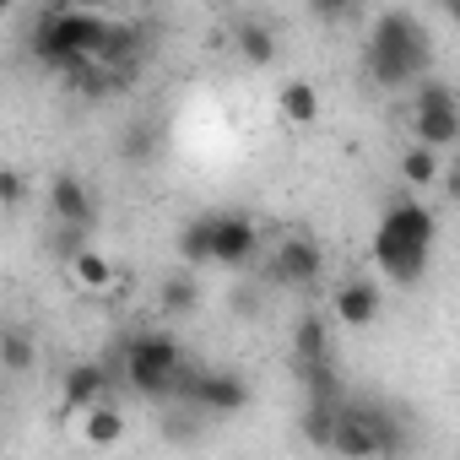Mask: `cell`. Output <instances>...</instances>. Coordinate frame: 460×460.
Returning a JSON list of instances; mask_svg holds the SVG:
<instances>
[{
  "label": "cell",
  "instance_id": "9",
  "mask_svg": "<svg viewBox=\"0 0 460 460\" xmlns=\"http://www.w3.org/2000/svg\"><path fill=\"white\" fill-rule=\"evenodd\" d=\"M331 309H336V320H341L347 331H368V325L379 320L385 298H379V288H374L368 277H352V282H341V288H336Z\"/></svg>",
  "mask_w": 460,
  "mask_h": 460
},
{
  "label": "cell",
  "instance_id": "3",
  "mask_svg": "<svg viewBox=\"0 0 460 460\" xmlns=\"http://www.w3.org/2000/svg\"><path fill=\"white\" fill-rule=\"evenodd\" d=\"M109 22L103 12H87V6H66V12H44L33 22V55L49 66V71H76L87 60L103 55L109 44Z\"/></svg>",
  "mask_w": 460,
  "mask_h": 460
},
{
  "label": "cell",
  "instance_id": "27",
  "mask_svg": "<svg viewBox=\"0 0 460 460\" xmlns=\"http://www.w3.org/2000/svg\"><path fill=\"white\" fill-rule=\"evenodd\" d=\"M438 6H449V0H438Z\"/></svg>",
  "mask_w": 460,
  "mask_h": 460
},
{
  "label": "cell",
  "instance_id": "14",
  "mask_svg": "<svg viewBox=\"0 0 460 460\" xmlns=\"http://www.w3.org/2000/svg\"><path fill=\"white\" fill-rule=\"evenodd\" d=\"M82 433H87L93 449H114V444L125 438V411H119L114 401H98V406L82 411Z\"/></svg>",
  "mask_w": 460,
  "mask_h": 460
},
{
  "label": "cell",
  "instance_id": "16",
  "mask_svg": "<svg viewBox=\"0 0 460 460\" xmlns=\"http://www.w3.org/2000/svg\"><path fill=\"white\" fill-rule=\"evenodd\" d=\"M179 261L184 266H211V211H200L179 227Z\"/></svg>",
  "mask_w": 460,
  "mask_h": 460
},
{
  "label": "cell",
  "instance_id": "6",
  "mask_svg": "<svg viewBox=\"0 0 460 460\" xmlns=\"http://www.w3.org/2000/svg\"><path fill=\"white\" fill-rule=\"evenodd\" d=\"M179 401H190L206 417H234V411L250 406V385L227 368H190L184 385H179Z\"/></svg>",
  "mask_w": 460,
  "mask_h": 460
},
{
  "label": "cell",
  "instance_id": "18",
  "mask_svg": "<svg viewBox=\"0 0 460 460\" xmlns=\"http://www.w3.org/2000/svg\"><path fill=\"white\" fill-rule=\"evenodd\" d=\"M71 271H76V282H82V288H93V293H103V288L114 282V266H109L98 250H87V244L71 255Z\"/></svg>",
  "mask_w": 460,
  "mask_h": 460
},
{
  "label": "cell",
  "instance_id": "1",
  "mask_svg": "<svg viewBox=\"0 0 460 460\" xmlns=\"http://www.w3.org/2000/svg\"><path fill=\"white\" fill-rule=\"evenodd\" d=\"M433 244H438V217H433L422 200L395 195V200L379 211V227H374V266H379L395 288H417V282L428 277Z\"/></svg>",
  "mask_w": 460,
  "mask_h": 460
},
{
  "label": "cell",
  "instance_id": "23",
  "mask_svg": "<svg viewBox=\"0 0 460 460\" xmlns=\"http://www.w3.org/2000/svg\"><path fill=\"white\" fill-rule=\"evenodd\" d=\"M438 190H444V200H455V206H460V157H449V163H444Z\"/></svg>",
  "mask_w": 460,
  "mask_h": 460
},
{
  "label": "cell",
  "instance_id": "25",
  "mask_svg": "<svg viewBox=\"0 0 460 460\" xmlns=\"http://www.w3.org/2000/svg\"><path fill=\"white\" fill-rule=\"evenodd\" d=\"M444 17H449V22L460 28V0H449V6H444Z\"/></svg>",
  "mask_w": 460,
  "mask_h": 460
},
{
  "label": "cell",
  "instance_id": "20",
  "mask_svg": "<svg viewBox=\"0 0 460 460\" xmlns=\"http://www.w3.org/2000/svg\"><path fill=\"white\" fill-rule=\"evenodd\" d=\"M0 363H6V374H28V368H33V347H28L22 331H6V336H0Z\"/></svg>",
  "mask_w": 460,
  "mask_h": 460
},
{
  "label": "cell",
  "instance_id": "22",
  "mask_svg": "<svg viewBox=\"0 0 460 460\" xmlns=\"http://www.w3.org/2000/svg\"><path fill=\"white\" fill-rule=\"evenodd\" d=\"M0 200H6L12 211L22 206V173H17V168H6V173H0Z\"/></svg>",
  "mask_w": 460,
  "mask_h": 460
},
{
  "label": "cell",
  "instance_id": "11",
  "mask_svg": "<svg viewBox=\"0 0 460 460\" xmlns=\"http://www.w3.org/2000/svg\"><path fill=\"white\" fill-rule=\"evenodd\" d=\"M103 395H109L103 363H71V368L60 374V406H66V411H87V406H98Z\"/></svg>",
  "mask_w": 460,
  "mask_h": 460
},
{
  "label": "cell",
  "instance_id": "8",
  "mask_svg": "<svg viewBox=\"0 0 460 460\" xmlns=\"http://www.w3.org/2000/svg\"><path fill=\"white\" fill-rule=\"evenodd\" d=\"M320 271H325V255H320L314 239H282V244H277V266H271L277 282H288V288H314Z\"/></svg>",
  "mask_w": 460,
  "mask_h": 460
},
{
  "label": "cell",
  "instance_id": "5",
  "mask_svg": "<svg viewBox=\"0 0 460 460\" xmlns=\"http://www.w3.org/2000/svg\"><path fill=\"white\" fill-rule=\"evenodd\" d=\"M411 136L449 152L460 146V93L438 76H422L417 82V103H411Z\"/></svg>",
  "mask_w": 460,
  "mask_h": 460
},
{
  "label": "cell",
  "instance_id": "12",
  "mask_svg": "<svg viewBox=\"0 0 460 460\" xmlns=\"http://www.w3.org/2000/svg\"><path fill=\"white\" fill-rule=\"evenodd\" d=\"M277 114H282L288 125H314V119H320V87L304 82V76L282 82V93H277Z\"/></svg>",
  "mask_w": 460,
  "mask_h": 460
},
{
  "label": "cell",
  "instance_id": "15",
  "mask_svg": "<svg viewBox=\"0 0 460 460\" xmlns=\"http://www.w3.org/2000/svg\"><path fill=\"white\" fill-rule=\"evenodd\" d=\"M293 358H298V363H325V358H331V331H325L320 314H304V320L293 325Z\"/></svg>",
  "mask_w": 460,
  "mask_h": 460
},
{
  "label": "cell",
  "instance_id": "4",
  "mask_svg": "<svg viewBox=\"0 0 460 460\" xmlns=\"http://www.w3.org/2000/svg\"><path fill=\"white\" fill-rule=\"evenodd\" d=\"M184 374H190V363H184V347H179L173 336H157V331H152V336H136V341L125 347V379H130V390L146 395V401L179 395Z\"/></svg>",
  "mask_w": 460,
  "mask_h": 460
},
{
  "label": "cell",
  "instance_id": "13",
  "mask_svg": "<svg viewBox=\"0 0 460 460\" xmlns=\"http://www.w3.org/2000/svg\"><path fill=\"white\" fill-rule=\"evenodd\" d=\"M401 179H406L411 190H433V184L444 179V157H438V146L411 141V146L401 152Z\"/></svg>",
  "mask_w": 460,
  "mask_h": 460
},
{
  "label": "cell",
  "instance_id": "24",
  "mask_svg": "<svg viewBox=\"0 0 460 460\" xmlns=\"http://www.w3.org/2000/svg\"><path fill=\"white\" fill-rule=\"evenodd\" d=\"M125 152L136 157V163H152L146 152H152V130H136V136H125Z\"/></svg>",
  "mask_w": 460,
  "mask_h": 460
},
{
  "label": "cell",
  "instance_id": "10",
  "mask_svg": "<svg viewBox=\"0 0 460 460\" xmlns=\"http://www.w3.org/2000/svg\"><path fill=\"white\" fill-rule=\"evenodd\" d=\"M49 211L66 222V227H93V217H98V206H93V195H87V184L76 179V173H55L49 179Z\"/></svg>",
  "mask_w": 460,
  "mask_h": 460
},
{
  "label": "cell",
  "instance_id": "19",
  "mask_svg": "<svg viewBox=\"0 0 460 460\" xmlns=\"http://www.w3.org/2000/svg\"><path fill=\"white\" fill-rule=\"evenodd\" d=\"M157 298H163V309H168V314H190V309L200 304V288H195V277H168Z\"/></svg>",
  "mask_w": 460,
  "mask_h": 460
},
{
  "label": "cell",
  "instance_id": "17",
  "mask_svg": "<svg viewBox=\"0 0 460 460\" xmlns=\"http://www.w3.org/2000/svg\"><path fill=\"white\" fill-rule=\"evenodd\" d=\"M234 39H239V55L250 60V66H271L277 60V39H271V28H261V22H239L234 28Z\"/></svg>",
  "mask_w": 460,
  "mask_h": 460
},
{
  "label": "cell",
  "instance_id": "26",
  "mask_svg": "<svg viewBox=\"0 0 460 460\" xmlns=\"http://www.w3.org/2000/svg\"><path fill=\"white\" fill-rule=\"evenodd\" d=\"M0 6H12V0H0Z\"/></svg>",
  "mask_w": 460,
  "mask_h": 460
},
{
  "label": "cell",
  "instance_id": "2",
  "mask_svg": "<svg viewBox=\"0 0 460 460\" xmlns=\"http://www.w3.org/2000/svg\"><path fill=\"white\" fill-rule=\"evenodd\" d=\"M428 66H433L428 28L411 12H385L374 22V39H368V76L385 93H401V87H417L428 76Z\"/></svg>",
  "mask_w": 460,
  "mask_h": 460
},
{
  "label": "cell",
  "instance_id": "21",
  "mask_svg": "<svg viewBox=\"0 0 460 460\" xmlns=\"http://www.w3.org/2000/svg\"><path fill=\"white\" fill-rule=\"evenodd\" d=\"M309 12L336 28V22H352V17L363 12V0H309Z\"/></svg>",
  "mask_w": 460,
  "mask_h": 460
},
{
  "label": "cell",
  "instance_id": "7",
  "mask_svg": "<svg viewBox=\"0 0 460 460\" xmlns=\"http://www.w3.org/2000/svg\"><path fill=\"white\" fill-rule=\"evenodd\" d=\"M261 250V227L244 211H211V266H250Z\"/></svg>",
  "mask_w": 460,
  "mask_h": 460
}]
</instances>
